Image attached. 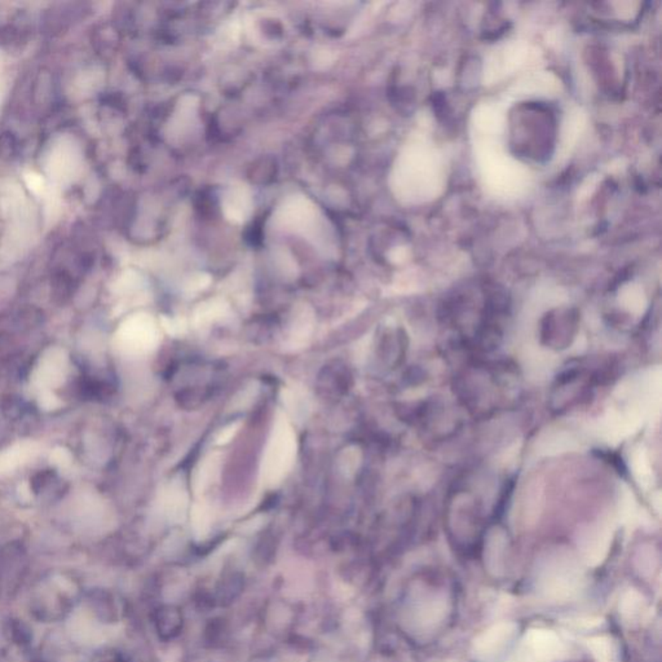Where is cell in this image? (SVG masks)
Masks as SVG:
<instances>
[{"instance_id": "1", "label": "cell", "mask_w": 662, "mask_h": 662, "mask_svg": "<svg viewBox=\"0 0 662 662\" xmlns=\"http://www.w3.org/2000/svg\"><path fill=\"white\" fill-rule=\"evenodd\" d=\"M296 449L295 432L286 416L278 411L261 461V481L264 485L275 488L281 484L295 462Z\"/></svg>"}, {"instance_id": "2", "label": "cell", "mask_w": 662, "mask_h": 662, "mask_svg": "<svg viewBox=\"0 0 662 662\" xmlns=\"http://www.w3.org/2000/svg\"><path fill=\"white\" fill-rule=\"evenodd\" d=\"M163 508L171 520H183L188 508V492L183 476L171 480L163 494Z\"/></svg>"}, {"instance_id": "3", "label": "cell", "mask_w": 662, "mask_h": 662, "mask_svg": "<svg viewBox=\"0 0 662 662\" xmlns=\"http://www.w3.org/2000/svg\"><path fill=\"white\" fill-rule=\"evenodd\" d=\"M221 466V457L219 453H211L206 456L198 463L193 473V490L196 494L204 493V490L218 480Z\"/></svg>"}, {"instance_id": "4", "label": "cell", "mask_w": 662, "mask_h": 662, "mask_svg": "<svg viewBox=\"0 0 662 662\" xmlns=\"http://www.w3.org/2000/svg\"><path fill=\"white\" fill-rule=\"evenodd\" d=\"M282 402L285 404V408L289 410L290 413L294 416L296 419H304L308 416L310 411V400L303 391L298 388H286L282 389L281 392Z\"/></svg>"}, {"instance_id": "5", "label": "cell", "mask_w": 662, "mask_h": 662, "mask_svg": "<svg viewBox=\"0 0 662 662\" xmlns=\"http://www.w3.org/2000/svg\"><path fill=\"white\" fill-rule=\"evenodd\" d=\"M223 313H224V307H221V304L211 303L209 304V305H202L196 312L194 324L197 325V326L211 324L215 320L221 317Z\"/></svg>"}, {"instance_id": "6", "label": "cell", "mask_w": 662, "mask_h": 662, "mask_svg": "<svg viewBox=\"0 0 662 662\" xmlns=\"http://www.w3.org/2000/svg\"><path fill=\"white\" fill-rule=\"evenodd\" d=\"M193 525L198 533L202 535V532H206L210 525V508L202 503H197L193 508Z\"/></svg>"}, {"instance_id": "7", "label": "cell", "mask_w": 662, "mask_h": 662, "mask_svg": "<svg viewBox=\"0 0 662 662\" xmlns=\"http://www.w3.org/2000/svg\"><path fill=\"white\" fill-rule=\"evenodd\" d=\"M357 454H359V449L356 451V448L345 449V451L339 457V468H340V471L345 472L347 475L350 472H353L357 463H353L352 459L357 458Z\"/></svg>"}, {"instance_id": "8", "label": "cell", "mask_w": 662, "mask_h": 662, "mask_svg": "<svg viewBox=\"0 0 662 662\" xmlns=\"http://www.w3.org/2000/svg\"><path fill=\"white\" fill-rule=\"evenodd\" d=\"M163 326L171 335H182L186 330V324L180 318H166L163 321Z\"/></svg>"}, {"instance_id": "9", "label": "cell", "mask_w": 662, "mask_h": 662, "mask_svg": "<svg viewBox=\"0 0 662 662\" xmlns=\"http://www.w3.org/2000/svg\"><path fill=\"white\" fill-rule=\"evenodd\" d=\"M240 422L231 423L229 426L224 427L223 430L220 431L218 436H216V444L218 445H226L232 440L234 435L237 434V431L240 430Z\"/></svg>"}, {"instance_id": "10", "label": "cell", "mask_w": 662, "mask_h": 662, "mask_svg": "<svg viewBox=\"0 0 662 662\" xmlns=\"http://www.w3.org/2000/svg\"><path fill=\"white\" fill-rule=\"evenodd\" d=\"M256 391H258V388L247 387L246 389H245V391L242 392V395L245 396V397H250V399H254L255 396H256ZM247 400H248V399H243V400H241V401H238L240 402V404H238V406H240V408H242V406L245 405V402H246Z\"/></svg>"}]
</instances>
